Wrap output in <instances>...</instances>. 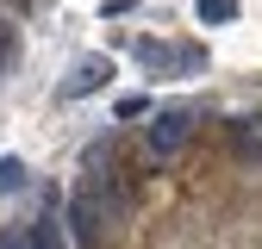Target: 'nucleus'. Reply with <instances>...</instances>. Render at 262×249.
<instances>
[{
    "label": "nucleus",
    "instance_id": "9",
    "mask_svg": "<svg viewBox=\"0 0 262 249\" xmlns=\"http://www.w3.org/2000/svg\"><path fill=\"white\" fill-rule=\"evenodd\" d=\"M237 156H256V162H262V137H250V131H237Z\"/></svg>",
    "mask_w": 262,
    "mask_h": 249
},
{
    "label": "nucleus",
    "instance_id": "2",
    "mask_svg": "<svg viewBox=\"0 0 262 249\" xmlns=\"http://www.w3.org/2000/svg\"><path fill=\"white\" fill-rule=\"evenodd\" d=\"M193 106H169V112H156L150 118V156H175L181 143H187V131H193Z\"/></svg>",
    "mask_w": 262,
    "mask_h": 249
},
{
    "label": "nucleus",
    "instance_id": "4",
    "mask_svg": "<svg viewBox=\"0 0 262 249\" xmlns=\"http://www.w3.org/2000/svg\"><path fill=\"white\" fill-rule=\"evenodd\" d=\"M106 81H113V62H106V56H81V62H75V75L62 81V100H81V93H100Z\"/></svg>",
    "mask_w": 262,
    "mask_h": 249
},
{
    "label": "nucleus",
    "instance_id": "1",
    "mask_svg": "<svg viewBox=\"0 0 262 249\" xmlns=\"http://www.w3.org/2000/svg\"><path fill=\"white\" fill-rule=\"evenodd\" d=\"M69 225H75V243L81 249H106V206L94 187H81V193L69 200Z\"/></svg>",
    "mask_w": 262,
    "mask_h": 249
},
{
    "label": "nucleus",
    "instance_id": "8",
    "mask_svg": "<svg viewBox=\"0 0 262 249\" xmlns=\"http://www.w3.org/2000/svg\"><path fill=\"white\" fill-rule=\"evenodd\" d=\"M0 249H38V243H31V231H7V237H0Z\"/></svg>",
    "mask_w": 262,
    "mask_h": 249
},
{
    "label": "nucleus",
    "instance_id": "5",
    "mask_svg": "<svg viewBox=\"0 0 262 249\" xmlns=\"http://www.w3.org/2000/svg\"><path fill=\"white\" fill-rule=\"evenodd\" d=\"M193 13H200L206 25H231L237 19V0H193Z\"/></svg>",
    "mask_w": 262,
    "mask_h": 249
},
{
    "label": "nucleus",
    "instance_id": "6",
    "mask_svg": "<svg viewBox=\"0 0 262 249\" xmlns=\"http://www.w3.org/2000/svg\"><path fill=\"white\" fill-rule=\"evenodd\" d=\"M25 181H31V175H25V162H19V156H0V193H19Z\"/></svg>",
    "mask_w": 262,
    "mask_h": 249
},
{
    "label": "nucleus",
    "instance_id": "3",
    "mask_svg": "<svg viewBox=\"0 0 262 249\" xmlns=\"http://www.w3.org/2000/svg\"><path fill=\"white\" fill-rule=\"evenodd\" d=\"M138 62L169 69V75H193V69H200V50H169V44H156V38H138Z\"/></svg>",
    "mask_w": 262,
    "mask_h": 249
},
{
    "label": "nucleus",
    "instance_id": "7",
    "mask_svg": "<svg viewBox=\"0 0 262 249\" xmlns=\"http://www.w3.org/2000/svg\"><path fill=\"white\" fill-rule=\"evenodd\" d=\"M144 112H150L144 93H125V100H119V118H144Z\"/></svg>",
    "mask_w": 262,
    "mask_h": 249
}]
</instances>
